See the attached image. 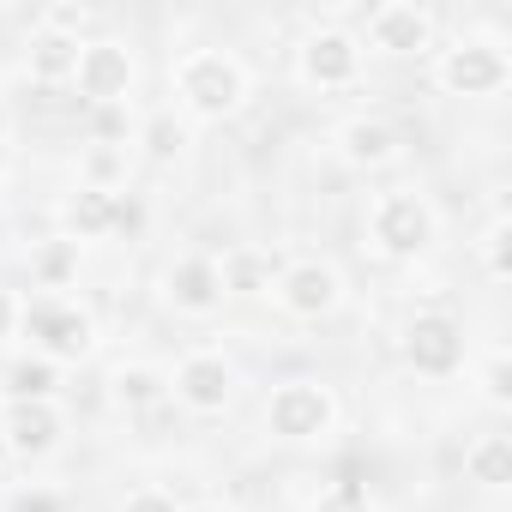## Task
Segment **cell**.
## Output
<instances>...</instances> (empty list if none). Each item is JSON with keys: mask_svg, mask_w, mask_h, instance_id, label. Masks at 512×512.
I'll use <instances>...</instances> for the list:
<instances>
[{"mask_svg": "<svg viewBox=\"0 0 512 512\" xmlns=\"http://www.w3.org/2000/svg\"><path fill=\"white\" fill-rule=\"evenodd\" d=\"M308 512H374V494L362 482H332V488H320V500Z\"/></svg>", "mask_w": 512, "mask_h": 512, "instance_id": "484cf974", "label": "cell"}, {"mask_svg": "<svg viewBox=\"0 0 512 512\" xmlns=\"http://www.w3.org/2000/svg\"><path fill=\"white\" fill-rule=\"evenodd\" d=\"M440 241V211L428 205V193L416 187H386L374 205H368V247L380 260L404 266V260H422V253Z\"/></svg>", "mask_w": 512, "mask_h": 512, "instance_id": "277c9868", "label": "cell"}, {"mask_svg": "<svg viewBox=\"0 0 512 512\" xmlns=\"http://www.w3.org/2000/svg\"><path fill=\"white\" fill-rule=\"evenodd\" d=\"M266 434L278 446H320L338 434V392L326 380H278L272 398H266Z\"/></svg>", "mask_w": 512, "mask_h": 512, "instance_id": "5b68a950", "label": "cell"}, {"mask_svg": "<svg viewBox=\"0 0 512 512\" xmlns=\"http://www.w3.org/2000/svg\"><path fill=\"white\" fill-rule=\"evenodd\" d=\"M362 55H386V61H410V55H434L440 49V25L422 0H386L368 13V25L356 31Z\"/></svg>", "mask_w": 512, "mask_h": 512, "instance_id": "9c48e42d", "label": "cell"}, {"mask_svg": "<svg viewBox=\"0 0 512 512\" xmlns=\"http://www.w3.org/2000/svg\"><path fill=\"white\" fill-rule=\"evenodd\" d=\"M7 512H73V506H67V494H61V488L31 482V488H13V494H7Z\"/></svg>", "mask_w": 512, "mask_h": 512, "instance_id": "4316f807", "label": "cell"}, {"mask_svg": "<svg viewBox=\"0 0 512 512\" xmlns=\"http://www.w3.org/2000/svg\"><path fill=\"white\" fill-rule=\"evenodd\" d=\"M464 476L476 482V488H506L512 482V440L506 434H482L470 452H464Z\"/></svg>", "mask_w": 512, "mask_h": 512, "instance_id": "7402d4cb", "label": "cell"}, {"mask_svg": "<svg viewBox=\"0 0 512 512\" xmlns=\"http://www.w3.org/2000/svg\"><path fill=\"white\" fill-rule=\"evenodd\" d=\"M217 272H223V296H272V278H278L272 253H260V247H229Z\"/></svg>", "mask_w": 512, "mask_h": 512, "instance_id": "ffe728a7", "label": "cell"}, {"mask_svg": "<svg viewBox=\"0 0 512 512\" xmlns=\"http://www.w3.org/2000/svg\"><path fill=\"white\" fill-rule=\"evenodd\" d=\"M73 67H79V43H73V37H55V31H43V25H31V37H25V73H31L37 85H67Z\"/></svg>", "mask_w": 512, "mask_h": 512, "instance_id": "e0dca14e", "label": "cell"}, {"mask_svg": "<svg viewBox=\"0 0 512 512\" xmlns=\"http://www.w3.org/2000/svg\"><path fill=\"white\" fill-rule=\"evenodd\" d=\"M0 464H7V428H0Z\"/></svg>", "mask_w": 512, "mask_h": 512, "instance_id": "d6a6232c", "label": "cell"}, {"mask_svg": "<svg viewBox=\"0 0 512 512\" xmlns=\"http://www.w3.org/2000/svg\"><path fill=\"white\" fill-rule=\"evenodd\" d=\"M19 320H25V296L0 284V344H13V338H19Z\"/></svg>", "mask_w": 512, "mask_h": 512, "instance_id": "4dcf8cb0", "label": "cell"}, {"mask_svg": "<svg viewBox=\"0 0 512 512\" xmlns=\"http://www.w3.org/2000/svg\"><path fill=\"white\" fill-rule=\"evenodd\" d=\"M476 247H482V272H488L494 284H506V278H512V217H494Z\"/></svg>", "mask_w": 512, "mask_h": 512, "instance_id": "cb8c5ba5", "label": "cell"}, {"mask_svg": "<svg viewBox=\"0 0 512 512\" xmlns=\"http://www.w3.org/2000/svg\"><path fill=\"white\" fill-rule=\"evenodd\" d=\"M85 187H103V193H127V145H97L79 169Z\"/></svg>", "mask_w": 512, "mask_h": 512, "instance_id": "603a6c76", "label": "cell"}, {"mask_svg": "<svg viewBox=\"0 0 512 512\" xmlns=\"http://www.w3.org/2000/svg\"><path fill=\"white\" fill-rule=\"evenodd\" d=\"M169 91H175L181 121H229L247 109L253 79L229 49H187L169 73Z\"/></svg>", "mask_w": 512, "mask_h": 512, "instance_id": "6da1fadb", "label": "cell"}, {"mask_svg": "<svg viewBox=\"0 0 512 512\" xmlns=\"http://www.w3.org/2000/svg\"><path fill=\"white\" fill-rule=\"evenodd\" d=\"M482 398H488L494 410H506V404H512V362H506V350H500V356H488V368H482Z\"/></svg>", "mask_w": 512, "mask_h": 512, "instance_id": "83f0119b", "label": "cell"}, {"mask_svg": "<svg viewBox=\"0 0 512 512\" xmlns=\"http://www.w3.org/2000/svg\"><path fill=\"white\" fill-rule=\"evenodd\" d=\"M61 380H67V368L25 350V356H13L0 368V398H49V404H61Z\"/></svg>", "mask_w": 512, "mask_h": 512, "instance_id": "ac0fdd59", "label": "cell"}, {"mask_svg": "<svg viewBox=\"0 0 512 512\" xmlns=\"http://www.w3.org/2000/svg\"><path fill=\"white\" fill-rule=\"evenodd\" d=\"M109 398H115L121 410L145 416V410L169 404V368H157V362H121V368L109 374Z\"/></svg>", "mask_w": 512, "mask_h": 512, "instance_id": "2e32d148", "label": "cell"}, {"mask_svg": "<svg viewBox=\"0 0 512 512\" xmlns=\"http://www.w3.org/2000/svg\"><path fill=\"white\" fill-rule=\"evenodd\" d=\"M121 512H181V500L169 488H139V494L121 500Z\"/></svg>", "mask_w": 512, "mask_h": 512, "instance_id": "f546056e", "label": "cell"}, {"mask_svg": "<svg viewBox=\"0 0 512 512\" xmlns=\"http://www.w3.org/2000/svg\"><path fill=\"white\" fill-rule=\"evenodd\" d=\"M332 151H338L350 169L374 175V169H392V163L404 157V139H398V127H392L386 115H350V121H338Z\"/></svg>", "mask_w": 512, "mask_h": 512, "instance_id": "5bb4252c", "label": "cell"}, {"mask_svg": "<svg viewBox=\"0 0 512 512\" xmlns=\"http://www.w3.org/2000/svg\"><path fill=\"white\" fill-rule=\"evenodd\" d=\"M235 362L223 350H187L175 368H169V398L187 410V416H223L235 404Z\"/></svg>", "mask_w": 512, "mask_h": 512, "instance_id": "7c38bea8", "label": "cell"}, {"mask_svg": "<svg viewBox=\"0 0 512 512\" xmlns=\"http://www.w3.org/2000/svg\"><path fill=\"white\" fill-rule=\"evenodd\" d=\"M398 356H404V368L422 374V380H452V374L464 368V356H470L464 320L446 314V308H422V314H410L404 332H398Z\"/></svg>", "mask_w": 512, "mask_h": 512, "instance_id": "8992f818", "label": "cell"}, {"mask_svg": "<svg viewBox=\"0 0 512 512\" xmlns=\"http://www.w3.org/2000/svg\"><path fill=\"white\" fill-rule=\"evenodd\" d=\"M91 7H85V0H55V7H43L37 13V25L43 31H55V37H73V43H85V31H91Z\"/></svg>", "mask_w": 512, "mask_h": 512, "instance_id": "d4e9b609", "label": "cell"}, {"mask_svg": "<svg viewBox=\"0 0 512 512\" xmlns=\"http://www.w3.org/2000/svg\"><path fill=\"white\" fill-rule=\"evenodd\" d=\"M55 223H61V241H73V247H85V241H109V235H115V193L79 181V187L61 199Z\"/></svg>", "mask_w": 512, "mask_h": 512, "instance_id": "9a60e30c", "label": "cell"}, {"mask_svg": "<svg viewBox=\"0 0 512 512\" xmlns=\"http://www.w3.org/2000/svg\"><path fill=\"white\" fill-rule=\"evenodd\" d=\"M0 133H7V109H0Z\"/></svg>", "mask_w": 512, "mask_h": 512, "instance_id": "836d02e7", "label": "cell"}, {"mask_svg": "<svg viewBox=\"0 0 512 512\" xmlns=\"http://www.w3.org/2000/svg\"><path fill=\"white\" fill-rule=\"evenodd\" d=\"M79 91L85 109H127L133 85H139V55L121 37H85L79 43V67L67 79Z\"/></svg>", "mask_w": 512, "mask_h": 512, "instance_id": "52a82bcc", "label": "cell"}, {"mask_svg": "<svg viewBox=\"0 0 512 512\" xmlns=\"http://www.w3.org/2000/svg\"><path fill=\"white\" fill-rule=\"evenodd\" d=\"M145 217H151V211H145V199H139V193H115V235H127V241H133V235L145 229Z\"/></svg>", "mask_w": 512, "mask_h": 512, "instance_id": "f1b7e54d", "label": "cell"}, {"mask_svg": "<svg viewBox=\"0 0 512 512\" xmlns=\"http://www.w3.org/2000/svg\"><path fill=\"white\" fill-rule=\"evenodd\" d=\"M157 302L175 320H211L223 314V272H217V253H175V260L157 272Z\"/></svg>", "mask_w": 512, "mask_h": 512, "instance_id": "8fae6325", "label": "cell"}, {"mask_svg": "<svg viewBox=\"0 0 512 512\" xmlns=\"http://www.w3.org/2000/svg\"><path fill=\"white\" fill-rule=\"evenodd\" d=\"M181 512H235L229 500H193V506H181Z\"/></svg>", "mask_w": 512, "mask_h": 512, "instance_id": "1f68e13d", "label": "cell"}, {"mask_svg": "<svg viewBox=\"0 0 512 512\" xmlns=\"http://www.w3.org/2000/svg\"><path fill=\"white\" fill-rule=\"evenodd\" d=\"M187 139H193V121H181L175 109L145 115V121H139V133H133V145H139L151 163H175V157H187Z\"/></svg>", "mask_w": 512, "mask_h": 512, "instance_id": "44dd1931", "label": "cell"}, {"mask_svg": "<svg viewBox=\"0 0 512 512\" xmlns=\"http://www.w3.org/2000/svg\"><path fill=\"white\" fill-rule=\"evenodd\" d=\"M362 67H368V55L350 25H314L296 43V79L308 91H350V85H362Z\"/></svg>", "mask_w": 512, "mask_h": 512, "instance_id": "30bf717a", "label": "cell"}, {"mask_svg": "<svg viewBox=\"0 0 512 512\" xmlns=\"http://www.w3.org/2000/svg\"><path fill=\"white\" fill-rule=\"evenodd\" d=\"M434 85L446 97H464V103H488L512 85V49L494 37V31H470V37H452L446 49H434Z\"/></svg>", "mask_w": 512, "mask_h": 512, "instance_id": "3957f363", "label": "cell"}, {"mask_svg": "<svg viewBox=\"0 0 512 512\" xmlns=\"http://www.w3.org/2000/svg\"><path fill=\"white\" fill-rule=\"evenodd\" d=\"M344 272L320 253H302V260H284L278 278H272V302L290 314V320H332L344 308Z\"/></svg>", "mask_w": 512, "mask_h": 512, "instance_id": "ba28073f", "label": "cell"}, {"mask_svg": "<svg viewBox=\"0 0 512 512\" xmlns=\"http://www.w3.org/2000/svg\"><path fill=\"white\" fill-rule=\"evenodd\" d=\"M19 338L31 344V356H43L55 368H73V362L97 356V314L79 296H31L25 320H19Z\"/></svg>", "mask_w": 512, "mask_h": 512, "instance_id": "7a4b0ae2", "label": "cell"}, {"mask_svg": "<svg viewBox=\"0 0 512 512\" xmlns=\"http://www.w3.org/2000/svg\"><path fill=\"white\" fill-rule=\"evenodd\" d=\"M79 253L85 247H73V241H37L31 247V284H37V296H67L73 284H79Z\"/></svg>", "mask_w": 512, "mask_h": 512, "instance_id": "d6986e66", "label": "cell"}, {"mask_svg": "<svg viewBox=\"0 0 512 512\" xmlns=\"http://www.w3.org/2000/svg\"><path fill=\"white\" fill-rule=\"evenodd\" d=\"M0 428H7V458L43 464L67 440V410L49 398H0Z\"/></svg>", "mask_w": 512, "mask_h": 512, "instance_id": "4fadbf2b", "label": "cell"}]
</instances>
